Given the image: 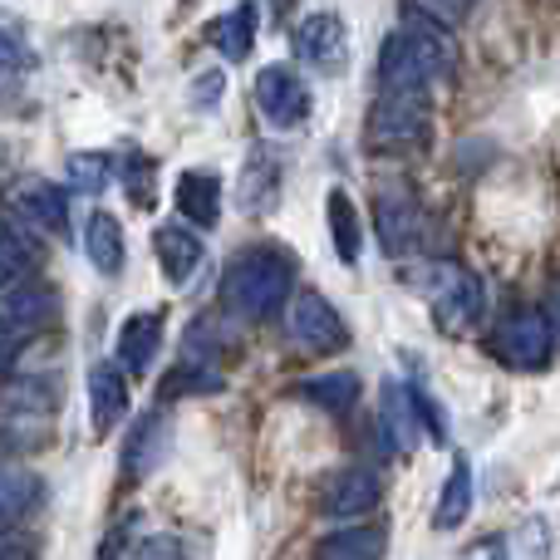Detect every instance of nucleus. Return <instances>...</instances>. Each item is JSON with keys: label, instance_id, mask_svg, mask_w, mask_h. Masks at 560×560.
Wrapping results in <instances>:
<instances>
[{"label": "nucleus", "instance_id": "obj_1", "mask_svg": "<svg viewBox=\"0 0 560 560\" xmlns=\"http://www.w3.org/2000/svg\"><path fill=\"white\" fill-rule=\"evenodd\" d=\"M295 290V256L276 242H256L222 271V305L242 319H271Z\"/></svg>", "mask_w": 560, "mask_h": 560}, {"label": "nucleus", "instance_id": "obj_2", "mask_svg": "<svg viewBox=\"0 0 560 560\" xmlns=\"http://www.w3.org/2000/svg\"><path fill=\"white\" fill-rule=\"evenodd\" d=\"M453 74V49L433 35V30H418V25H404L384 39L378 49V79L384 89H433Z\"/></svg>", "mask_w": 560, "mask_h": 560}, {"label": "nucleus", "instance_id": "obj_3", "mask_svg": "<svg viewBox=\"0 0 560 560\" xmlns=\"http://www.w3.org/2000/svg\"><path fill=\"white\" fill-rule=\"evenodd\" d=\"M428 98L423 89H384L364 118V148L369 153H408L428 143Z\"/></svg>", "mask_w": 560, "mask_h": 560}, {"label": "nucleus", "instance_id": "obj_4", "mask_svg": "<svg viewBox=\"0 0 560 560\" xmlns=\"http://www.w3.org/2000/svg\"><path fill=\"white\" fill-rule=\"evenodd\" d=\"M423 276H428V300H433V325L443 329V335H463V329H472L477 319H482L487 290L472 271H463V266H453V261H438V266H428Z\"/></svg>", "mask_w": 560, "mask_h": 560}, {"label": "nucleus", "instance_id": "obj_5", "mask_svg": "<svg viewBox=\"0 0 560 560\" xmlns=\"http://www.w3.org/2000/svg\"><path fill=\"white\" fill-rule=\"evenodd\" d=\"M492 354L516 374H541L556 354V325L546 310H512L492 335Z\"/></svg>", "mask_w": 560, "mask_h": 560}, {"label": "nucleus", "instance_id": "obj_6", "mask_svg": "<svg viewBox=\"0 0 560 560\" xmlns=\"http://www.w3.org/2000/svg\"><path fill=\"white\" fill-rule=\"evenodd\" d=\"M374 226L388 256H423L428 246V212L404 192V187H378L374 197Z\"/></svg>", "mask_w": 560, "mask_h": 560}, {"label": "nucleus", "instance_id": "obj_7", "mask_svg": "<svg viewBox=\"0 0 560 560\" xmlns=\"http://www.w3.org/2000/svg\"><path fill=\"white\" fill-rule=\"evenodd\" d=\"M290 339L305 354H339L349 345V325L319 290H295V300H290Z\"/></svg>", "mask_w": 560, "mask_h": 560}, {"label": "nucleus", "instance_id": "obj_8", "mask_svg": "<svg viewBox=\"0 0 560 560\" xmlns=\"http://www.w3.org/2000/svg\"><path fill=\"white\" fill-rule=\"evenodd\" d=\"M55 315H59V295L45 280H15V285L0 290V335H10L15 345L35 339Z\"/></svg>", "mask_w": 560, "mask_h": 560}, {"label": "nucleus", "instance_id": "obj_9", "mask_svg": "<svg viewBox=\"0 0 560 560\" xmlns=\"http://www.w3.org/2000/svg\"><path fill=\"white\" fill-rule=\"evenodd\" d=\"M256 108L266 114V124L276 128H300L310 118V89L290 65H266L256 74Z\"/></svg>", "mask_w": 560, "mask_h": 560}, {"label": "nucleus", "instance_id": "obj_10", "mask_svg": "<svg viewBox=\"0 0 560 560\" xmlns=\"http://www.w3.org/2000/svg\"><path fill=\"white\" fill-rule=\"evenodd\" d=\"M295 49L305 65L325 69V74H339L349 65V30L335 10H315V15L300 20L295 30Z\"/></svg>", "mask_w": 560, "mask_h": 560}, {"label": "nucleus", "instance_id": "obj_11", "mask_svg": "<svg viewBox=\"0 0 560 560\" xmlns=\"http://www.w3.org/2000/svg\"><path fill=\"white\" fill-rule=\"evenodd\" d=\"M124 413H128V369L118 359H98L89 369V428H94V438H104Z\"/></svg>", "mask_w": 560, "mask_h": 560}, {"label": "nucleus", "instance_id": "obj_12", "mask_svg": "<svg viewBox=\"0 0 560 560\" xmlns=\"http://www.w3.org/2000/svg\"><path fill=\"white\" fill-rule=\"evenodd\" d=\"M378 477L369 472V467H345V472H335L325 482V492H319V506H325V516H335V522H354V516H369L378 506Z\"/></svg>", "mask_w": 560, "mask_h": 560}, {"label": "nucleus", "instance_id": "obj_13", "mask_svg": "<svg viewBox=\"0 0 560 560\" xmlns=\"http://www.w3.org/2000/svg\"><path fill=\"white\" fill-rule=\"evenodd\" d=\"M167 447H173V418L167 413H143L133 423V433H128V443H124V477L143 482L148 472L163 467Z\"/></svg>", "mask_w": 560, "mask_h": 560}, {"label": "nucleus", "instance_id": "obj_14", "mask_svg": "<svg viewBox=\"0 0 560 560\" xmlns=\"http://www.w3.org/2000/svg\"><path fill=\"white\" fill-rule=\"evenodd\" d=\"M173 202H177V212H183L187 226L212 232V226L222 222V177H217L212 167H187V173L177 177Z\"/></svg>", "mask_w": 560, "mask_h": 560}, {"label": "nucleus", "instance_id": "obj_15", "mask_svg": "<svg viewBox=\"0 0 560 560\" xmlns=\"http://www.w3.org/2000/svg\"><path fill=\"white\" fill-rule=\"evenodd\" d=\"M158 349H163V315H158V310H138V315H128L124 325H118L114 359L124 369H133V374L153 369Z\"/></svg>", "mask_w": 560, "mask_h": 560}, {"label": "nucleus", "instance_id": "obj_16", "mask_svg": "<svg viewBox=\"0 0 560 560\" xmlns=\"http://www.w3.org/2000/svg\"><path fill=\"white\" fill-rule=\"evenodd\" d=\"M378 433L394 453H408L423 438V418H418L413 388L408 384H384V398H378Z\"/></svg>", "mask_w": 560, "mask_h": 560}, {"label": "nucleus", "instance_id": "obj_17", "mask_svg": "<svg viewBox=\"0 0 560 560\" xmlns=\"http://www.w3.org/2000/svg\"><path fill=\"white\" fill-rule=\"evenodd\" d=\"M153 252H158V266L173 285H187L202 266V242H197V226L187 222H163L153 232Z\"/></svg>", "mask_w": 560, "mask_h": 560}, {"label": "nucleus", "instance_id": "obj_18", "mask_svg": "<svg viewBox=\"0 0 560 560\" xmlns=\"http://www.w3.org/2000/svg\"><path fill=\"white\" fill-rule=\"evenodd\" d=\"M236 202H242L246 217H266L280 202V158L271 148H252L242 183H236Z\"/></svg>", "mask_w": 560, "mask_h": 560}, {"label": "nucleus", "instance_id": "obj_19", "mask_svg": "<svg viewBox=\"0 0 560 560\" xmlns=\"http://www.w3.org/2000/svg\"><path fill=\"white\" fill-rule=\"evenodd\" d=\"M256 30H261V10H256V0H242V5H232L226 15H217V25L207 30V39L217 45L222 59L242 65V59L256 49Z\"/></svg>", "mask_w": 560, "mask_h": 560}, {"label": "nucleus", "instance_id": "obj_20", "mask_svg": "<svg viewBox=\"0 0 560 560\" xmlns=\"http://www.w3.org/2000/svg\"><path fill=\"white\" fill-rule=\"evenodd\" d=\"M84 256H89V266H94L98 276H118L124 271V261H128V246H124V226H118V217L114 212H89V222H84Z\"/></svg>", "mask_w": 560, "mask_h": 560}, {"label": "nucleus", "instance_id": "obj_21", "mask_svg": "<svg viewBox=\"0 0 560 560\" xmlns=\"http://www.w3.org/2000/svg\"><path fill=\"white\" fill-rule=\"evenodd\" d=\"M325 222H329V242H335V256L345 266L359 261V252H364V222H359V207L349 202L345 187H329L325 197Z\"/></svg>", "mask_w": 560, "mask_h": 560}, {"label": "nucleus", "instance_id": "obj_22", "mask_svg": "<svg viewBox=\"0 0 560 560\" xmlns=\"http://www.w3.org/2000/svg\"><path fill=\"white\" fill-rule=\"evenodd\" d=\"M39 497H45V482L35 472H25L15 463L0 467V532H15V522H25L35 512Z\"/></svg>", "mask_w": 560, "mask_h": 560}, {"label": "nucleus", "instance_id": "obj_23", "mask_svg": "<svg viewBox=\"0 0 560 560\" xmlns=\"http://www.w3.org/2000/svg\"><path fill=\"white\" fill-rule=\"evenodd\" d=\"M467 516H472V463H467V457H453V472H447L443 497H438L433 526L438 532H457Z\"/></svg>", "mask_w": 560, "mask_h": 560}, {"label": "nucleus", "instance_id": "obj_24", "mask_svg": "<svg viewBox=\"0 0 560 560\" xmlns=\"http://www.w3.org/2000/svg\"><path fill=\"white\" fill-rule=\"evenodd\" d=\"M295 394L305 398V404L325 408V413H349L359 398V378L349 374V369H329V374H315V378H305V384H295Z\"/></svg>", "mask_w": 560, "mask_h": 560}, {"label": "nucleus", "instance_id": "obj_25", "mask_svg": "<svg viewBox=\"0 0 560 560\" xmlns=\"http://www.w3.org/2000/svg\"><path fill=\"white\" fill-rule=\"evenodd\" d=\"M20 212L35 226H45V232L69 236V202H65V192H55V183H30L20 192Z\"/></svg>", "mask_w": 560, "mask_h": 560}, {"label": "nucleus", "instance_id": "obj_26", "mask_svg": "<svg viewBox=\"0 0 560 560\" xmlns=\"http://www.w3.org/2000/svg\"><path fill=\"white\" fill-rule=\"evenodd\" d=\"M319 556L339 560V556H384L388 551V532L384 526H339V532H329L325 541L315 546Z\"/></svg>", "mask_w": 560, "mask_h": 560}, {"label": "nucleus", "instance_id": "obj_27", "mask_svg": "<svg viewBox=\"0 0 560 560\" xmlns=\"http://www.w3.org/2000/svg\"><path fill=\"white\" fill-rule=\"evenodd\" d=\"M30 266H35V246H30V236L20 232V226H0V290L15 285V280H25Z\"/></svg>", "mask_w": 560, "mask_h": 560}, {"label": "nucleus", "instance_id": "obj_28", "mask_svg": "<svg viewBox=\"0 0 560 560\" xmlns=\"http://www.w3.org/2000/svg\"><path fill=\"white\" fill-rule=\"evenodd\" d=\"M226 388V378L222 374H212V364H183V369H173V374L163 378V388H158V398H183V394H222Z\"/></svg>", "mask_w": 560, "mask_h": 560}, {"label": "nucleus", "instance_id": "obj_29", "mask_svg": "<svg viewBox=\"0 0 560 560\" xmlns=\"http://www.w3.org/2000/svg\"><path fill=\"white\" fill-rule=\"evenodd\" d=\"M108 177H114V158L108 153H74L69 158V187L84 197H98L108 187Z\"/></svg>", "mask_w": 560, "mask_h": 560}, {"label": "nucleus", "instance_id": "obj_30", "mask_svg": "<svg viewBox=\"0 0 560 560\" xmlns=\"http://www.w3.org/2000/svg\"><path fill=\"white\" fill-rule=\"evenodd\" d=\"M124 187H128V197H133L138 207H153L158 202V173H153V163L148 158H128V173H124Z\"/></svg>", "mask_w": 560, "mask_h": 560}, {"label": "nucleus", "instance_id": "obj_31", "mask_svg": "<svg viewBox=\"0 0 560 560\" xmlns=\"http://www.w3.org/2000/svg\"><path fill=\"white\" fill-rule=\"evenodd\" d=\"M423 10L438 20V25H463L477 10V0H423Z\"/></svg>", "mask_w": 560, "mask_h": 560}, {"label": "nucleus", "instance_id": "obj_32", "mask_svg": "<svg viewBox=\"0 0 560 560\" xmlns=\"http://www.w3.org/2000/svg\"><path fill=\"white\" fill-rule=\"evenodd\" d=\"M222 89H226L222 69H212V74H197L192 79V108H217V104H222Z\"/></svg>", "mask_w": 560, "mask_h": 560}, {"label": "nucleus", "instance_id": "obj_33", "mask_svg": "<svg viewBox=\"0 0 560 560\" xmlns=\"http://www.w3.org/2000/svg\"><path fill=\"white\" fill-rule=\"evenodd\" d=\"M15 69H30V49H25V39L0 30V74H15Z\"/></svg>", "mask_w": 560, "mask_h": 560}, {"label": "nucleus", "instance_id": "obj_34", "mask_svg": "<svg viewBox=\"0 0 560 560\" xmlns=\"http://www.w3.org/2000/svg\"><path fill=\"white\" fill-rule=\"evenodd\" d=\"M138 556H183V546H177L173 536H158V541H143V546H138Z\"/></svg>", "mask_w": 560, "mask_h": 560}, {"label": "nucleus", "instance_id": "obj_35", "mask_svg": "<svg viewBox=\"0 0 560 560\" xmlns=\"http://www.w3.org/2000/svg\"><path fill=\"white\" fill-rule=\"evenodd\" d=\"M15 359H20V345L10 335H0V378L15 374Z\"/></svg>", "mask_w": 560, "mask_h": 560}, {"label": "nucleus", "instance_id": "obj_36", "mask_svg": "<svg viewBox=\"0 0 560 560\" xmlns=\"http://www.w3.org/2000/svg\"><path fill=\"white\" fill-rule=\"evenodd\" d=\"M0 556H35V541H15L10 536V541H0Z\"/></svg>", "mask_w": 560, "mask_h": 560}, {"label": "nucleus", "instance_id": "obj_37", "mask_svg": "<svg viewBox=\"0 0 560 560\" xmlns=\"http://www.w3.org/2000/svg\"><path fill=\"white\" fill-rule=\"evenodd\" d=\"M546 315H551V325L560 329V300H556V305H551V310H546Z\"/></svg>", "mask_w": 560, "mask_h": 560}]
</instances>
